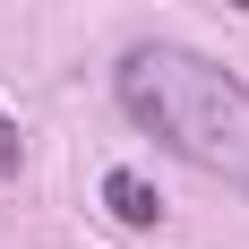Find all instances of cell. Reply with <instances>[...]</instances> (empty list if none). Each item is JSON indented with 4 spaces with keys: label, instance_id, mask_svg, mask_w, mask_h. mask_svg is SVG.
Segmentation results:
<instances>
[{
    "label": "cell",
    "instance_id": "cell-1",
    "mask_svg": "<svg viewBox=\"0 0 249 249\" xmlns=\"http://www.w3.org/2000/svg\"><path fill=\"white\" fill-rule=\"evenodd\" d=\"M112 95L163 155L249 189V86L189 43H129Z\"/></svg>",
    "mask_w": 249,
    "mask_h": 249
},
{
    "label": "cell",
    "instance_id": "cell-2",
    "mask_svg": "<svg viewBox=\"0 0 249 249\" xmlns=\"http://www.w3.org/2000/svg\"><path fill=\"white\" fill-rule=\"evenodd\" d=\"M103 206H112V224H129V232L163 224V198H155V180H138V172H103Z\"/></svg>",
    "mask_w": 249,
    "mask_h": 249
},
{
    "label": "cell",
    "instance_id": "cell-3",
    "mask_svg": "<svg viewBox=\"0 0 249 249\" xmlns=\"http://www.w3.org/2000/svg\"><path fill=\"white\" fill-rule=\"evenodd\" d=\"M0 172H18V129H9V112H0Z\"/></svg>",
    "mask_w": 249,
    "mask_h": 249
},
{
    "label": "cell",
    "instance_id": "cell-4",
    "mask_svg": "<svg viewBox=\"0 0 249 249\" xmlns=\"http://www.w3.org/2000/svg\"><path fill=\"white\" fill-rule=\"evenodd\" d=\"M232 9H249V0H232Z\"/></svg>",
    "mask_w": 249,
    "mask_h": 249
}]
</instances>
